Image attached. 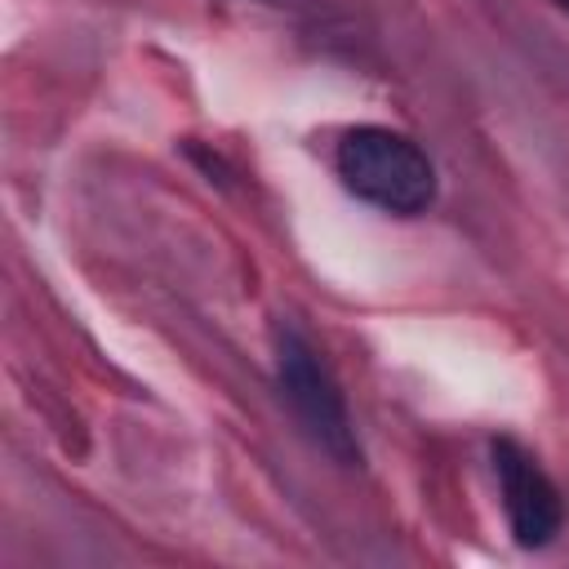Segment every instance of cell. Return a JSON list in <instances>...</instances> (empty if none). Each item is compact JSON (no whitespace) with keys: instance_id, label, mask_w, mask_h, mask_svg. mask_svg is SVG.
Wrapping results in <instances>:
<instances>
[{"instance_id":"obj_1","label":"cell","mask_w":569,"mask_h":569,"mask_svg":"<svg viewBox=\"0 0 569 569\" xmlns=\"http://www.w3.org/2000/svg\"><path fill=\"white\" fill-rule=\"evenodd\" d=\"M333 169L356 200L391 218H418L436 200V169L427 151L387 124L347 129L338 138Z\"/></svg>"},{"instance_id":"obj_2","label":"cell","mask_w":569,"mask_h":569,"mask_svg":"<svg viewBox=\"0 0 569 569\" xmlns=\"http://www.w3.org/2000/svg\"><path fill=\"white\" fill-rule=\"evenodd\" d=\"M276 387L284 396V405L293 409L298 427L342 467H360V440L342 400L338 378L329 373V365L320 360L316 342L293 329L280 325L276 329Z\"/></svg>"},{"instance_id":"obj_3","label":"cell","mask_w":569,"mask_h":569,"mask_svg":"<svg viewBox=\"0 0 569 569\" xmlns=\"http://www.w3.org/2000/svg\"><path fill=\"white\" fill-rule=\"evenodd\" d=\"M493 476H498V489H502V511H507L511 538L529 551L547 547L565 525V498L551 485V476L511 436L493 440Z\"/></svg>"},{"instance_id":"obj_4","label":"cell","mask_w":569,"mask_h":569,"mask_svg":"<svg viewBox=\"0 0 569 569\" xmlns=\"http://www.w3.org/2000/svg\"><path fill=\"white\" fill-rule=\"evenodd\" d=\"M551 4H556V9H560V13H569V0H551Z\"/></svg>"},{"instance_id":"obj_5","label":"cell","mask_w":569,"mask_h":569,"mask_svg":"<svg viewBox=\"0 0 569 569\" xmlns=\"http://www.w3.org/2000/svg\"><path fill=\"white\" fill-rule=\"evenodd\" d=\"M267 4H284V0H267Z\"/></svg>"}]
</instances>
